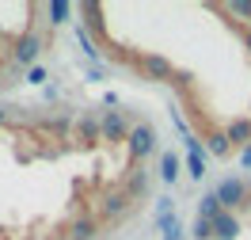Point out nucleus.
Instances as JSON below:
<instances>
[{"label":"nucleus","instance_id":"obj_1","mask_svg":"<svg viewBox=\"0 0 251 240\" xmlns=\"http://www.w3.org/2000/svg\"><path fill=\"white\" fill-rule=\"evenodd\" d=\"M42 46H46V42H42V34H38V31H23L16 42H12V61H16L19 69H34Z\"/></svg>","mask_w":251,"mask_h":240},{"label":"nucleus","instance_id":"obj_2","mask_svg":"<svg viewBox=\"0 0 251 240\" xmlns=\"http://www.w3.org/2000/svg\"><path fill=\"white\" fill-rule=\"evenodd\" d=\"M217 198H221V206H225V210H232V213H236V210L251 206V187L240 176H228V179H221Z\"/></svg>","mask_w":251,"mask_h":240},{"label":"nucleus","instance_id":"obj_3","mask_svg":"<svg viewBox=\"0 0 251 240\" xmlns=\"http://www.w3.org/2000/svg\"><path fill=\"white\" fill-rule=\"evenodd\" d=\"M126 149H129V160H133V164L145 160L152 149H156V130L149 126V122H133L129 137H126Z\"/></svg>","mask_w":251,"mask_h":240},{"label":"nucleus","instance_id":"obj_4","mask_svg":"<svg viewBox=\"0 0 251 240\" xmlns=\"http://www.w3.org/2000/svg\"><path fill=\"white\" fill-rule=\"evenodd\" d=\"M99 130H103V141L107 145H118L129 137V118H126V111H103L99 114Z\"/></svg>","mask_w":251,"mask_h":240},{"label":"nucleus","instance_id":"obj_5","mask_svg":"<svg viewBox=\"0 0 251 240\" xmlns=\"http://www.w3.org/2000/svg\"><path fill=\"white\" fill-rule=\"evenodd\" d=\"M141 73L149 80H160V84H175V65L164 57V53H145L141 57Z\"/></svg>","mask_w":251,"mask_h":240},{"label":"nucleus","instance_id":"obj_6","mask_svg":"<svg viewBox=\"0 0 251 240\" xmlns=\"http://www.w3.org/2000/svg\"><path fill=\"white\" fill-rule=\"evenodd\" d=\"M129 210H133V198H129L122 187L103 194V217H107V221H118V217H126Z\"/></svg>","mask_w":251,"mask_h":240},{"label":"nucleus","instance_id":"obj_7","mask_svg":"<svg viewBox=\"0 0 251 240\" xmlns=\"http://www.w3.org/2000/svg\"><path fill=\"white\" fill-rule=\"evenodd\" d=\"M95 237H99V221L92 213H76L65 225V240H95Z\"/></svg>","mask_w":251,"mask_h":240},{"label":"nucleus","instance_id":"obj_8","mask_svg":"<svg viewBox=\"0 0 251 240\" xmlns=\"http://www.w3.org/2000/svg\"><path fill=\"white\" fill-rule=\"evenodd\" d=\"M209 225H213V240H236L244 233V229H240V217H236L232 210H221Z\"/></svg>","mask_w":251,"mask_h":240},{"label":"nucleus","instance_id":"obj_9","mask_svg":"<svg viewBox=\"0 0 251 240\" xmlns=\"http://www.w3.org/2000/svg\"><path fill=\"white\" fill-rule=\"evenodd\" d=\"M84 31L92 34V38H107V19H103V4H95V0H88L84 8Z\"/></svg>","mask_w":251,"mask_h":240},{"label":"nucleus","instance_id":"obj_10","mask_svg":"<svg viewBox=\"0 0 251 240\" xmlns=\"http://www.w3.org/2000/svg\"><path fill=\"white\" fill-rule=\"evenodd\" d=\"M103 114V111H99ZM99 114H84L76 122V141L84 145H95V141H103V130H99Z\"/></svg>","mask_w":251,"mask_h":240},{"label":"nucleus","instance_id":"obj_11","mask_svg":"<svg viewBox=\"0 0 251 240\" xmlns=\"http://www.w3.org/2000/svg\"><path fill=\"white\" fill-rule=\"evenodd\" d=\"M225 137H228V145H251V118H232L228 126H225Z\"/></svg>","mask_w":251,"mask_h":240},{"label":"nucleus","instance_id":"obj_12","mask_svg":"<svg viewBox=\"0 0 251 240\" xmlns=\"http://www.w3.org/2000/svg\"><path fill=\"white\" fill-rule=\"evenodd\" d=\"M156 229L164 233V240H183V221H179V213H164V217H156Z\"/></svg>","mask_w":251,"mask_h":240},{"label":"nucleus","instance_id":"obj_13","mask_svg":"<svg viewBox=\"0 0 251 240\" xmlns=\"http://www.w3.org/2000/svg\"><path fill=\"white\" fill-rule=\"evenodd\" d=\"M205 153L209 157H228L232 153V145L225 137V130H209V137H205Z\"/></svg>","mask_w":251,"mask_h":240},{"label":"nucleus","instance_id":"obj_14","mask_svg":"<svg viewBox=\"0 0 251 240\" xmlns=\"http://www.w3.org/2000/svg\"><path fill=\"white\" fill-rule=\"evenodd\" d=\"M46 16L53 27H61V23H69V16H73V4L69 0H53V4H46Z\"/></svg>","mask_w":251,"mask_h":240},{"label":"nucleus","instance_id":"obj_15","mask_svg":"<svg viewBox=\"0 0 251 240\" xmlns=\"http://www.w3.org/2000/svg\"><path fill=\"white\" fill-rule=\"evenodd\" d=\"M76 42H80V50H84V57H88L92 65L99 61V57H103V50H99V42H95V38H92L88 31H84V27L76 31Z\"/></svg>","mask_w":251,"mask_h":240},{"label":"nucleus","instance_id":"obj_16","mask_svg":"<svg viewBox=\"0 0 251 240\" xmlns=\"http://www.w3.org/2000/svg\"><path fill=\"white\" fill-rule=\"evenodd\" d=\"M160 179H164V183H175V179H179V157H175V153H164V157H160Z\"/></svg>","mask_w":251,"mask_h":240},{"label":"nucleus","instance_id":"obj_17","mask_svg":"<svg viewBox=\"0 0 251 240\" xmlns=\"http://www.w3.org/2000/svg\"><path fill=\"white\" fill-rule=\"evenodd\" d=\"M221 210H225V206H221L217 191H209V194H205V198H202V206H198V217H205V221H213V217H217Z\"/></svg>","mask_w":251,"mask_h":240},{"label":"nucleus","instance_id":"obj_18","mask_svg":"<svg viewBox=\"0 0 251 240\" xmlns=\"http://www.w3.org/2000/svg\"><path fill=\"white\" fill-rule=\"evenodd\" d=\"M122 191L129 194L133 202H137V198H141V194H145V176H141V172H137V168H133V172L126 176V187H122Z\"/></svg>","mask_w":251,"mask_h":240},{"label":"nucleus","instance_id":"obj_19","mask_svg":"<svg viewBox=\"0 0 251 240\" xmlns=\"http://www.w3.org/2000/svg\"><path fill=\"white\" fill-rule=\"evenodd\" d=\"M187 172H190V179L205 176V153H187Z\"/></svg>","mask_w":251,"mask_h":240},{"label":"nucleus","instance_id":"obj_20","mask_svg":"<svg viewBox=\"0 0 251 240\" xmlns=\"http://www.w3.org/2000/svg\"><path fill=\"white\" fill-rule=\"evenodd\" d=\"M228 12H232V16H244V27H251V0H232Z\"/></svg>","mask_w":251,"mask_h":240},{"label":"nucleus","instance_id":"obj_21","mask_svg":"<svg viewBox=\"0 0 251 240\" xmlns=\"http://www.w3.org/2000/svg\"><path fill=\"white\" fill-rule=\"evenodd\" d=\"M194 240H213V225L205 221V217H198V221H194Z\"/></svg>","mask_w":251,"mask_h":240},{"label":"nucleus","instance_id":"obj_22","mask_svg":"<svg viewBox=\"0 0 251 240\" xmlns=\"http://www.w3.org/2000/svg\"><path fill=\"white\" fill-rule=\"evenodd\" d=\"M46 69H42V65H34V69H27V84H46Z\"/></svg>","mask_w":251,"mask_h":240},{"label":"nucleus","instance_id":"obj_23","mask_svg":"<svg viewBox=\"0 0 251 240\" xmlns=\"http://www.w3.org/2000/svg\"><path fill=\"white\" fill-rule=\"evenodd\" d=\"M164 213H172V198H160L156 202V217H164Z\"/></svg>","mask_w":251,"mask_h":240},{"label":"nucleus","instance_id":"obj_24","mask_svg":"<svg viewBox=\"0 0 251 240\" xmlns=\"http://www.w3.org/2000/svg\"><path fill=\"white\" fill-rule=\"evenodd\" d=\"M240 164L251 172V145H244V149H240Z\"/></svg>","mask_w":251,"mask_h":240},{"label":"nucleus","instance_id":"obj_25","mask_svg":"<svg viewBox=\"0 0 251 240\" xmlns=\"http://www.w3.org/2000/svg\"><path fill=\"white\" fill-rule=\"evenodd\" d=\"M240 34H244V46L251 50V27H244V31H240Z\"/></svg>","mask_w":251,"mask_h":240},{"label":"nucleus","instance_id":"obj_26","mask_svg":"<svg viewBox=\"0 0 251 240\" xmlns=\"http://www.w3.org/2000/svg\"><path fill=\"white\" fill-rule=\"evenodd\" d=\"M4 122H8V111H4V107H0V130H4Z\"/></svg>","mask_w":251,"mask_h":240},{"label":"nucleus","instance_id":"obj_27","mask_svg":"<svg viewBox=\"0 0 251 240\" xmlns=\"http://www.w3.org/2000/svg\"><path fill=\"white\" fill-rule=\"evenodd\" d=\"M34 240H42V237H34Z\"/></svg>","mask_w":251,"mask_h":240}]
</instances>
